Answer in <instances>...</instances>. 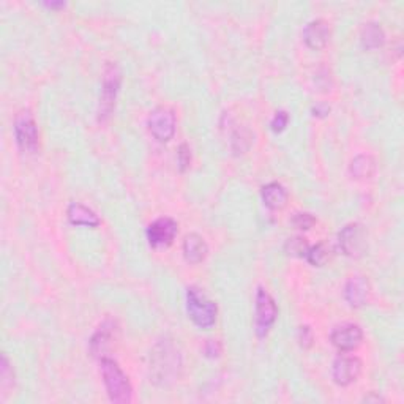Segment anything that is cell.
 Returning <instances> with one entry per match:
<instances>
[{
    "instance_id": "cell-5",
    "label": "cell",
    "mask_w": 404,
    "mask_h": 404,
    "mask_svg": "<svg viewBox=\"0 0 404 404\" xmlns=\"http://www.w3.org/2000/svg\"><path fill=\"white\" fill-rule=\"evenodd\" d=\"M14 138L23 152L34 153L39 149V128L30 111H21L14 118Z\"/></svg>"
},
{
    "instance_id": "cell-11",
    "label": "cell",
    "mask_w": 404,
    "mask_h": 404,
    "mask_svg": "<svg viewBox=\"0 0 404 404\" xmlns=\"http://www.w3.org/2000/svg\"><path fill=\"white\" fill-rule=\"evenodd\" d=\"M330 339L333 346L343 352L357 349L362 344L363 332L357 324H341L333 328Z\"/></svg>"
},
{
    "instance_id": "cell-15",
    "label": "cell",
    "mask_w": 404,
    "mask_h": 404,
    "mask_svg": "<svg viewBox=\"0 0 404 404\" xmlns=\"http://www.w3.org/2000/svg\"><path fill=\"white\" fill-rule=\"evenodd\" d=\"M68 220L73 226H87V228H96L100 226V218L94 210L85 207L84 204L72 202L68 207Z\"/></svg>"
},
{
    "instance_id": "cell-25",
    "label": "cell",
    "mask_w": 404,
    "mask_h": 404,
    "mask_svg": "<svg viewBox=\"0 0 404 404\" xmlns=\"http://www.w3.org/2000/svg\"><path fill=\"white\" fill-rule=\"evenodd\" d=\"M288 122H289V116L286 111H278L277 114L273 116L272 122H270V127L275 133H281L284 128L288 127Z\"/></svg>"
},
{
    "instance_id": "cell-30",
    "label": "cell",
    "mask_w": 404,
    "mask_h": 404,
    "mask_svg": "<svg viewBox=\"0 0 404 404\" xmlns=\"http://www.w3.org/2000/svg\"><path fill=\"white\" fill-rule=\"evenodd\" d=\"M46 7H50V8H59V7H65V3H62V2L54 3V2H51V3H46Z\"/></svg>"
},
{
    "instance_id": "cell-7",
    "label": "cell",
    "mask_w": 404,
    "mask_h": 404,
    "mask_svg": "<svg viewBox=\"0 0 404 404\" xmlns=\"http://www.w3.org/2000/svg\"><path fill=\"white\" fill-rule=\"evenodd\" d=\"M278 316V308L275 300L266 289L259 288L256 294V333L259 338H264L275 324Z\"/></svg>"
},
{
    "instance_id": "cell-24",
    "label": "cell",
    "mask_w": 404,
    "mask_h": 404,
    "mask_svg": "<svg viewBox=\"0 0 404 404\" xmlns=\"http://www.w3.org/2000/svg\"><path fill=\"white\" fill-rule=\"evenodd\" d=\"M244 142L248 145V147H250V145H251V133L248 130H239L234 134V139H233L234 152L245 153L248 149L245 147Z\"/></svg>"
},
{
    "instance_id": "cell-10",
    "label": "cell",
    "mask_w": 404,
    "mask_h": 404,
    "mask_svg": "<svg viewBox=\"0 0 404 404\" xmlns=\"http://www.w3.org/2000/svg\"><path fill=\"white\" fill-rule=\"evenodd\" d=\"M362 373V362L355 355H339L333 362L332 376L338 385L348 387L359 379Z\"/></svg>"
},
{
    "instance_id": "cell-22",
    "label": "cell",
    "mask_w": 404,
    "mask_h": 404,
    "mask_svg": "<svg viewBox=\"0 0 404 404\" xmlns=\"http://www.w3.org/2000/svg\"><path fill=\"white\" fill-rule=\"evenodd\" d=\"M290 224H293L295 229L308 231L316 224V218L308 212H299V213H295L293 218H290Z\"/></svg>"
},
{
    "instance_id": "cell-19",
    "label": "cell",
    "mask_w": 404,
    "mask_h": 404,
    "mask_svg": "<svg viewBox=\"0 0 404 404\" xmlns=\"http://www.w3.org/2000/svg\"><path fill=\"white\" fill-rule=\"evenodd\" d=\"M376 171V161L371 155H357L349 166V172L354 179H370Z\"/></svg>"
},
{
    "instance_id": "cell-23",
    "label": "cell",
    "mask_w": 404,
    "mask_h": 404,
    "mask_svg": "<svg viewBox=\"0 0 404 404\" xmlns=\"http://www.w3.org/2000/svg\"><path fill=\"white\" fill-rule=\"evenodd\" d=\"M13 382H14L13 370L12 366H10L7 355H3L2 362H0V387L5 390L8 389V387H12Z\"/></svg>"
},
{
    "instance_id": "cell-17",
    "label": "cell",
    "mask_w": 404,
    "mask_h": 404,
    "mask_svg": "<svg viewBox=\"0 0 404 404\" xmlns=\"http://www.w3.org/2000/svg\"><path fill=\"white\" fill-rule=\"evenodd\" d=\"M261 196H262L264 204H266V206L272 210L283 209L288 202L286 188H284L281 183H278V182L267 183L266 187H262Z\"/></svg>"
},
{
    "instance_id": "cell-8",
    "label": "cell",
    "mask_w": 404,
    "mask_h": 404,
    "mask_svg": "<svg viewBox=\"0 0 404 404\" xmlns=\"http://www.w3.org/2000/svg\"><path fill=\"white\" fill-rule=\"evenodd\" d=\"M338 242H339V248H341L346 256L349 257L362 256L366 248V235H365L363 226L359 223L346 224L338 235Z\"/></svg>"
},
{
    "instance_id": "cell-12",
    "label": "cell",
    "mask_w": 404,
    "mask_h": 404,
    "mask_svg": "<svg viewBox=\"0 0 404 404\" xmlns=\"http://www.w3.org/2000/svg\"><path fill=\"white\" fill-rule=\"evenodd\" d=\"M330 39V27L324 19H313L305 25L304 40L311 50H322Z\"/></svg>"
},
{
    "instance_id": "cell-20",
    "label": "cell",
    "mask_w": 404,
    "mask_h": 404,
    "mask_svg": "<svg viewBox=\"0 0 404 404\" xmlns=\"http://www.w3.org/2000/svg\"><path fill=\"white\" fill-rule=\"evenodd\" d=\"M333 257V246L327 242H321L315 246H311L306 253V259L315 267H322Z\"/></svg>"
},
{
    "instance_id": "cell-4",
    "label": "cell",
    "mask_w": 404,
    "mask_h": 404,
    "mask_svg": "<svg viewBox=\"0 0 404 404\" xmlns=\"http://www.w3.org/2000/svg\"><path fill=\"white\" fill-rule=\"evenodd\" d=\"M122 83V73L116 63L109 62L105 68L103 73V89H101L100 96V109H98V120L103 122L111 116L112 109H114L116 98L120 89Z\"/></svg>"
},
{
    "instance_id": "cell-21",
    "label": "cell",
    "mask_w": 404,
    "mask_h": 404,
    "mask_svg": "<svg viewBox=\"0 0 404 404\" xmlns=\"http://www.w3.org/2000/svg\"><path fill=\"white\" fill-rule=\"evenodd\" d=\"M284 250L289 256H306V253H308L310 246H308V242H306L304 237H293V239H289L286 242V245H284Z\"/></svg>"
},
{
    "instance_id": "cell-26",
    "label": "cell",
    "mask_w": 404,
    "mask_h": 404,
    "mask_svg": "<svg viewBox=\"0 0 404 404\" xmlns=\"http://www.w3.org/2000/svg\"><path fill=\"white\" fill-rule=\"evenodd\" d=\"M177 160H179L180 171H187V168L191 163V152H190V147H188L187 144L180 145L179 153H177Z\"/></svg>"
},
{
    "instance_id": "cell-14",
    "label": "cell",
    "mask_w": 404,
    "mask_h": 404,
    "mask_svg": "<svg viewBox=\"0 0 404 404\" xmlns=\"http://www.w3.org/2000/svg\"><path fill=\"white\" fill-rule=\"evenodd\" d=\"M209 253V246L206 240L198 234H188L183 240V256H185L187 262L199 264L206 259Z\"/></svg>"
},
{
    "instance_id": "cell-3",
    "label": "cell",
    "mask_w": 404,
    "mask_h": 404,
    "mask_svg": "<svg viewBox=\"0 0 404 404\" xmlns=\"http://www.w3.org/2000/svg\"><path fill=\"white\" fill-rule=\"evenodd\" d=\"M180 355L176 351L174 344L169 341L160 343L152 354V368L155 381L168 382L176 378L180 368Z\"/></svg>"
},
{
    "instance_id": "cell-18",
    "label": "cell",
    "mask_w": 404,
    "mask_h": 404,
    "mask_svg": "<svg viewBox=\"0 0 404 404\" xmlns=\"http://www.w3.org/2000/svg\"><path fill=\"white\" fill-rule=\"evenodd\" d=\"M360 40L365 50L373 51L378 50L385 41V34L382 27L378 23H366L362 27V34H360Z\"/></svg>"
},
{
    "instance_id": "cell-28",
    "label": "cell",
    "mask_w": 404,
    "mask_h": 404,
    "mask_svg": "<svg viewBox=\"0 0 404 404\" xmlns=\"http://www.w3.org/2000/svg\"><path fill=\"white\" fill-rule=\"evenodd\" d=\"M204 352H206L207 357H218L220 352H222V346H220V343L215 341V339H209L206 343V348H204Z\"/></svg>"
},
{
    "instance_id": "cell-13",
    "label": "cell",
    "mask_w": 404,
    "mask_h": 404,
    "mask_svg": "<svg viewBox=\"0 0 404 404\" xmlns=\"http://www.w3.org/2000/svg\"><path fill=\"white\" fill-rule=\"evenodd\" d=\"M370 295V283L363 277H352L344 288V297L354 308H360L366 304Z\"/></svg>"
},
{
    "instance_id": "cell-1",
    "label": "cell",
    "mask_w": 404,
    "mask_h": 404,
    "mask_svg": "<svg viewBox=\"0 0 404 404\" xmlns=\"http://www.w3.org/2000/svg\"><path fill=\"white\" fill-rule=\"evenodd\" d=\"M101 376L106 385L107 395L112 403L125 404L130 403L133 398V389L128 376L123 373L120 366L109 357L101 359Z\"/></svg>"
},
{
    "instance_id": "cell-16",
    "label": "cell",
    "mask_w": 404,
    "mask_h": 404,
    "mask_svg": "<svg viewBox=\"0 0 404 404\" xmlns=\"http://www.w3.org/2000/svg\"><path fill=\"white\" fill-rule=\"evenodd\" d=\"M114 332H116L114 322H109V321L105 322V324L96 330L94 338H92L90 341L92 354L101 355V359H103L105 352L111 348L112 339H114Z\"/></svg>"
},
{
    "instance_id": "cell-27",
    "label": "cell",
    "mask_w": 404,
    "mask_h": 404,
    "mask_svg": "<svg viewBox=\"0 0 404 404\" xmlns=\"http://www.w3.org/2000/svg\"><path fill=\"white\" fill-rule=\"evenodd\" d=\"M299 343L301 348H310L311 344H313V332H311V328L308 326H301L299 328Z\"/></svg>"
},
{
    "instance_id": "cell-9",
    "label": "cell",
    "mask_w": 404,
    "mask_h": 404,
    "mask_svg": "<svg viewBox=\"0 0 404 404\" xmlns=\"http://www.w3.org/2000/svg\"><path fill=\"white\" fill-rule=\"evenodd\" d=\"M177 233H179L177 222L168 217L158 218L147 228L149 244L153 248H168L174 242Z\"/></svg>"
},
{
    "instance_id": "cell-2",
    "label": "cell",
    "mask_w": 404,
    "mask_h": 404,
    "mask_svg": "<svg viewBox=\"0 0 404 404\" xmlns=\"http://www.w3.org/2000/svg\"><path fill=\"white\" fill-rule=\"evenodd\" d=\"M187 311L191 321L201 328H210L217 321V304L210 300L201 289L188 288Z\"/></svg>"
},
{
    "instance_id": "cell-29",
    "label": "cell",
    "mask_w": 404,
    "mask_h": 404,
    "mask_svg": "<svg viewBox=\"0 0 404 404\" xmlns=\"http://www.w3.org/2000/svg\"><path fill=\"white\" fill-rule=\"evenodd\" d=\"M313 112H315V116H317V117H326L328 112H330V106L326 105V103H319L313 107Z\"/></svg>"
},
{
    "instance_id": "cell-6",
    "label": "cell",
    "mask_w": 404,
    "mask_h": 404,
    "mask_svg": "<svg viewBox=\"0 0 404 404\" xmlns=\"http://www.w3.org/2000/svg\"><path fill=\"white\" fill-rule=\"evenodd\" d=\"M176 114L171 107L158 106L150 112L147 127L152 136L160 142H168L176 134Z\"/></svg>"
}]
</instances>
